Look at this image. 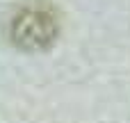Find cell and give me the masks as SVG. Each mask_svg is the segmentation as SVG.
I'll return each instance as SVG.
<instances>
[{"instance_id":"6da1fadb","label":"cell","mask_w":130,"mask_h":123,"mask_svg":"<svg viewBox=\"0 0 130 123\" xmlns=\"http://www.w3.org/2000/svg\"><path fill=\"white\" fill-rule=\"evenodd\" d=\"M57 37V21L43 9H23L9 23V39L23 50H43Z\"/></svg>"}]
</instances>
